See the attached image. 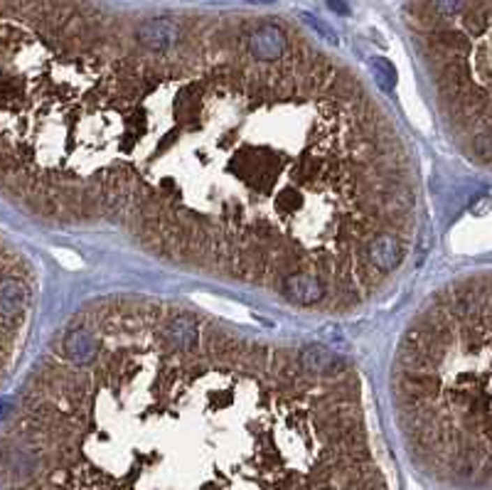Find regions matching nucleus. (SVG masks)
<instances>
[{
  "label": "nucleus",
  "instance_id": "1",
  "mask_svg": "<svg viewBox=\"0 0 492 490\" xmlns=\"http://www.w3.org/2000/svg\"><path fill=\"white\" fill-rule=\"evenodd\" d=\"M32 212L335 315L404 269L419 180L367 84L298 32L158 17L131 40L101 22L62 64Z\"/></svg>",
  "mask_w": 492,
  "mask_h": 490
},
{
  "label": "nucleus",
  "instance_id": "2",
  "mask_svg": "<svg viewBox=\"0 0 492 490\" xmlns=\"http://www.w3.org/2000/svg\"><path fill=\"white\" fill-rule=\"evenodd\" d=\"M389 387L416 468L453 490H492V274L456 279L416 311Z\"/></svg>",
  "mask_w": 492,
  "mask_h": 490
},
{
  "label": "nucleus",
  "instance_id": "3",
  "mask_svg": "<svg viewBox=\"0 0 492 490\" xmlns=\"http://www.w3.org/2000/svg\"><path fill=\"white\" fill-rule=\"evenodd\" d=\"M77 490H392L369 426L197 417Z\"/></svg>",
  "mask_w": 492,
  "mask_h": 490
},
{
  "label": "nucleus",
  "instance_id": "4",
  "mask_svg": "<svg viewBox=\"0 0 492 490\" xmlns=\"http://www.w3.org/2000/svg\"><path fill=\"white\" fill-rule=\"evenodd\" d=\"M414 37L440 126L492 170V0H424Z\"/></svg>",
  "mask_w": 492,
  "mask_h": 490
},
{
  "label": "nucleus",
  "instance_id": "5",
  "mask_svg": "<svg viewBox=\"0 0 492 490\" xmlns=\"http://www.w3.org/2000/svg\"><path fill=\"white\" fill-rule=\"evenodd\" d=\"M32 306V274L25 256L15 254L10 246L3 251V296H0V313H3V367L6 377H10L15 352L22 350V340L27 333V315Z\"/></svg>",
  "mask_w": 492,
  "mask_h": 490
}]
</instances>
